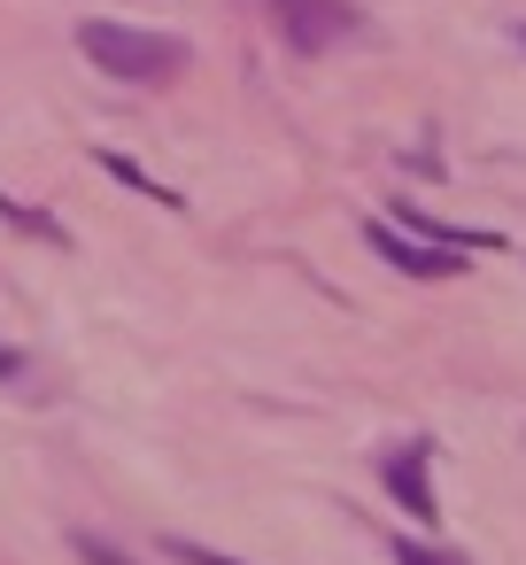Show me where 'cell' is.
<instances>
[{"mask_svg": "<svg viewBox=\"0 0 526 565\" xmlns=\"http://www.w3.org/2000/svg\"><path fill=\"white\" fill-rule=\"evenodd\" d=\"M78 55L94 71H109L117 86H171L186 71V40L140 32V24H109V17H86L78 24Z\"/></svg>", "mask_w": 526, "mask_h": 565, "instance_id": "obj_1", "label": "cell"}, {"mask_svg": "<svg viewBox=\"0 0 526 565\" xmlns=\"http://www.w3.org/2000/svg\"><path fill=\"white\" fill-rule=\"evenodd\" d=\"M271 17H279V40L294 55H325V47H341V40L364 32L356 0H271Z\"/></svg>", "mask_w": 526, "mask_h": 565, "instance_id": "obj_2", "label": "cell"}, {"mask_svg": "<svg viewBox=\"0 0 526 565\" xmlns=\"http://www.w3.org/2000/svg\"><path fill=\"white\" fill-rule=\"evenodd\" d=\"M426 457H433L426 441H402V449H387V457H379V480H387V495H395V503H402V511H410L418 526H433V519H441V503H433V472H426Z\"/></svg>", "mask_w": 526, "mask_h": 565, "instance_id": "obj_3", "label": "cell"}, {"mask_svg": "<svg viewBox=\"0 0 526 565\" xmlns=\"http://www.w3.org/2000/svg\"><path fill=\"white\" fill-rule=\"evenodd\" d=\"M372 248H379V264H395L410 279H464V248H433V241H410L395 225H372Z\"/></svg>", "mask_w": 526, "mask_h": 565, "instance_id": "obj_4", "label": "cell"}, {"mask_svg": "<svg viewBox=\"0 0 526 565\" xmlns=\"http://www.w3.org/2000/svg\"><path fill=\"white\" fill-rule=\"evenodd\" d=\"M94 163H101V171H109V179H125V186H132V194H148V202H163V210H186V202H179V194H171V186H163V179H148V171H140V163H132V156H117V148H94Z\"/></svg>", "mask_w": 526, "mask_h": 565, "instance_id": "obj_5", "label": "cell"}, {"mask_svg": "<svg viewBox=\"0 0 526 565\" xmlns=\"http://www.w3.org/2000/svg\"><path fill=\"white\" fill-rule=\"evenodd\" d=\"M0 217H9L17 233H32V241H47V248H71V233L47 217V210H32V202H17V194H0Z\"/></svg>", "mask_w": 526, "mask_h": 565, "instance_id": "obj_6", "label": "cell"}, {"mask_svg": "<svg viewBox=\"0 0 526 565\" xmlns=\"http://www.w3.org/2000/svg\"><path fill=\"white\" fill-rule=\"evenodd\" d=\"M0 387H9L17 403H47V395H40V364H32L24 349H9V341H0Z\"/></svg>", "mask_w": 526, "mask_h": 565, "instance_id": "obj_7", "label": "cell"}, {"mask_svg": "<svg viewBox=\"0 0 526 565\" xmlns=\"http://www.w3.org/2000/svg\"><path fill=\"white\" fill-rule=\"evenodd\" d=\"M395 565H472L464 550H433V542H395Z\"/></svg>", "mask_w": 526, "mask_h": 565, "instance_id": "obj_8", "label": "cell"}, {"mask_svg": "<svg viewBox=\"0 0 526 565\" xmlns=\"http://www.w3.org/2000/svg\"><path fill=\"white\" fill-rule=\"evenodd\" d=\"M71 550L86 557V565H140V557H125L117 542H101V534H71Z\"/></svg>", "mask_w": 526, "mask_h": 565, "instance_id": "obj_9", "label": "cell"}, {"mask_svg": "<svg viewBox=\"0 0 526 565\" xmlns=\"http://www.w3.org/2000/svg\"><path fill=\"white\" fill-rule=\"evenodd\" d=\"M171 557H179V565H240V557H217V550H202V542H171Z\"/></svg>", "mask_w": 526, "mask_h": 565, "instance_id": "obj_10", "label": "cell"}]
</instances>
